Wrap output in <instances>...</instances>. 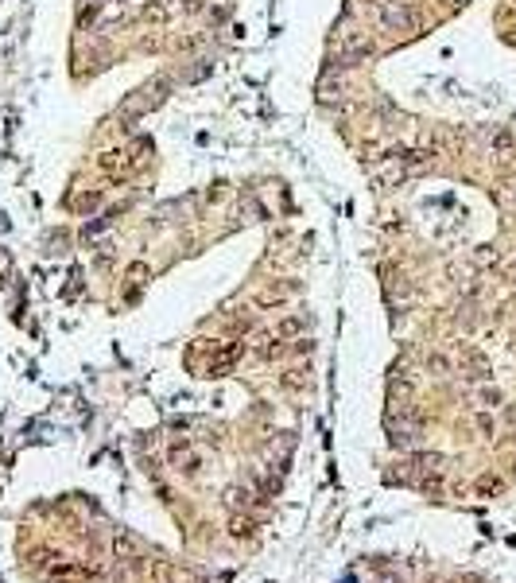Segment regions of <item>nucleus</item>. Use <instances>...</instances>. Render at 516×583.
<instances>
[{
    "mask_svg": "<svg viewBox=\"0 0 516 583\" xmlns=\"http://www.w3.org/2000/svg\"><path fill=\"white\" fill-rule=\"evenodd\" d=\"M377 20L392 35H408V31H416V8L408 0H377Z\"/></svg>",
    "mask_w": 516,
    "mask_h": 583,
    "instance_id": "f257e3e1",
    "label": "nucleus"
},
{
    "mask_svg": "<svg viewBox=\"0 0 516 583\" xmlns=\"http://www.w3.org/2000/svg\"><path fill=\"white\" fill-rule=\"evenodd\" d=\"M389 444L400 447V451H408V447L419 444V420H411V416L400 412V420L389 412Z\"/></svg>",
    "mask_w": 516,
    "mask_h": 583,
    "instance_id": "f03ea898",
    "label": "nucleus"
},
{
    "mask_svg": "<svg viewBox=\"0 0 516 583\" xmlns=\"http://www.w3.org/2000/svg\"><path fill=\"white\" fill-rule=\"evenodd\" d=\"M303 331H307V319H303V315H283L280 323H276L272 338H276V342H292V338L303 335Z\"/></svg>",
    "mask_w": 516,
    "mask_h": 583,
    "instance_id": "7ed1b4c3",
    "label": "nucleus"
},
{
    "mask_svg": "<svg viewBox=\"0 0 516 583\" xmlns=\"http://www.w3.org/2000/svg\"><path fill=\"white\" fill-rule=\"evenodd\" d=\"M369 55H373V43H369V40H357V35H353V40L341 43V62H346V67H353V62H361V59H369Z\"/></svg>",
    "mask_w": 516,
    "mask_h": 583,
    "instance_id": "20e7f679",
    "label": "nucleus"
},
{
    "mask_svg": "<svg viewBox=\"0 0 516 583\" xmlns=\"http://www.w3.org/2000/svg\"><path fill=\"white\" fill-rule=\"evenodd\" d=\"M113 552H117L121 560H140V556H144V544H140L136 537H128V533H117L113 537Z\"/></svg>",
    "mask_w": 516,
    "mask_h": 583,
    "instance_id": "39448f33",
    "label": "nucleus"
},
{
    "mask_svg": "<svg viewBox=\"0 0 516 583\" xmlns=\"http://www.w3.org/2000/svg\"><path fill=\"white\" fill-rule=\"evenodd\" d=\"M51 575L62 580V583H86L89 580V572H86V568H78V564H59V568H51Z\"/></svg>",
    "mask_w": 516,
    "mask_h": 583,
    "instance_id": "423d86ee",
    "label": "nucleus"
},
{
    "mask_svg": "<svg viewBox=\"0 0 516 583\" xmlns=\"http://www.w3.org/2000/svg\"><path fill=\"white\" fill-rule=\"evenodd\" d=\"M486 144L493 152H513V132H508V129H489L486 132Z\"/></svg>",
    "mask_w": 516,
    "mask_h": 583,
    "instance_id": "0eeeda50",
    "label": "nucleus"
},
{
    "mask_svg": "<svg viewBox=\"0 0 516 583\" xmlns=\"http://www.w3.org/2000/svg\"><path fill=\"white\" fill-rule=\"evenodd\" d=\"M477 401H481V405H486V408H497V405H501V389H481V393H477Z\"/></svg>",
    "mask_w": 516,
    "mask_h": 583,
    "instance_id": "6e6552de",
    "label": "nucleus"
},
{
    "mask_svg": "<svg viewBox=\"0 0 516 583\" xmlns=\"http://www.w3.org/2000/svg\"><path fill=\"white\" fill-rule=\"evenodd\" d=\"M229 533H233V537H249V533H253V521H249V517H233Z\"/></svg>",
    "mask_w": 516,
    "mask_h": 583,
    "instance_id": "1a4fd4ad",
    "label": "nucleus"
},
{
    "mask_svg": "<svg viewBox=\"0 0 516 583\" xmlns=\"http://www.w3.org/2000/svg\"><path fill=\"white\" fill-rule=\"evenodd\" d=\"M249 505V502H253V494H249V490H241V486H233V490H229V505Z\"/></svg>",
    "mask_w": 516,
    "mask_h": 583,
    "instance_id": "9d476101",
    "label": "nucleus"
},
{
    "mask_svg": "<svg viewBox=\"0 0 516 583\" xmlns=\"http://www.w3.org/2000/svg\"><path fill=\"white\" fill-rule=\"evenodd\" d=\"M427 366L435 369V374H447V369H450V362H447L443 354H431V358H427Z\"/></svg>",
    "mask_w": 516,
    "mask_h": 583,
    "instance_id": "9b49d317",
    "label": "nucleus"
},
{
    "mask_svg": "<svg viewBox=\"0 0 516 583\" xmlns=\"http://www.w3.org/2000/svg\"><path fill=\"white\" fill-rule=\"evenodd\" d=\"M501 202H505V210H508V214H516V187H505Z\"/></svg>",
    "mask_w": 516,
    "mask_h": 583,
    "instance_id": "f8f14e48",
    "label": "nucleus"
},
{
    "mask_svg": "<svg viewBox=\"0 0 516 583\" xmlns=\"http://www.w3.org/2000/svg\"><path fill=\"white\" fill-rule=\"evenodd\" d=\"M98 202H101V195H98V191H94V195H82V198H78V210H94Z\"/></svg>",
    "mask_w": 516,
    "mask_h": 583,
    "instance_id": "ddd939ff",
    "label": "nucleus"
},
{
    "mask_svg": "<svg viewBox=\"0 0 516 583\" xmlns=\"http://www.w3.org/2000/svg\"><path fill=\"white\" fill-rule=\"evenodd\" d=\"M477 490H481V494H497V490H501V482H497V478H481V482H477Z\"/></svg>",
    "mask_w": 516,
    "mask_h": 583,
    "instance_id": "4468645a",
    "label": "nucleus"
},
{
    "mask_svg": "<svg viewBox=\"0 0 516 583\" xmlns=\"http://www.w3.org/2000/svg\"><path fill=\"white\" fill-rule=\"evenodd\" d=\"M477 428H481L486 435H493V416H489V412H481V416H477Z\"/></svg>",
    "mask_w": 516,
    "mask_h": 583,
    "instance_id": "2eb2a0df",
    "label": "nucleus"
},
{
    "mask_svg": "<svg viewBox=\"0 0 516 583\" xmlns=\"http://www.w3.org/2000/svg\"><path fill=\"white\" fill-rule=\"evenodd\" d=\"M98 4H101V0H89V8H98Z\"/></svg>",
    "mask_w": 516,
    "mask_h": 583,
    "instance_id": "dca6fc26",
    "label": "nucleus"
}]
</instances>
